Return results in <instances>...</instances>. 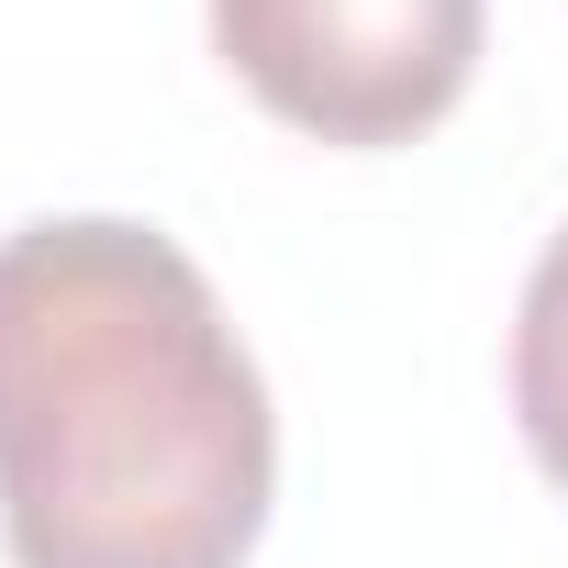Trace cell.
<instances>
[{
    "mask_svg": "<svg viewBox=\"0 0 568 568\" xmlns=\"http://www.w3.org/2000/svg\"><path fill=\"white\" fill-rule=\"evenodd\" d=\"M278 413L179 234L45 212L0 234V546L12 568H245Z\"/></svg>",
    "mask_w": 568,
    "mask_h": 568,
    "instance_id": "cell-1",
    "label": "cell"
},
{
    "mask_svg": "<svg viewBox=\"0 0 568 568\" xmlns=\"http://www.w3.org/2000/svg\"><path fill=\"white\" fill-rule=\"evenodd\" d=\"M490 0H212V57L313 145H413L479 79Z\"/></svg>",
    "mask_w": 568,
    "mask_h": 568,
    "instance_id": "cell-2",
    "label": "cell"
},
{
    "mask_svg": "<svg viewBox=\"0 0 568 568\" xmlns=\"http://www.w3.org/2000/svg\"><path fill=\"white\" fill-rule=\"evenodd\" d=\"M513 424H524V457L568 490V223L546 234L513 313Z\"/></svg>",
    "mask_w": 568,
    "mask_h": 568,
    "instance_id": "cell-3",
    "label": "cell"
}]
</instances>
